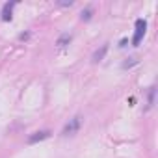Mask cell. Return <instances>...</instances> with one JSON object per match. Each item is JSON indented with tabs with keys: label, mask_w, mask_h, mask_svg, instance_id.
Returning <instances> with one entry per match:
<instances>
[{
	"label": "cell",
	"mask_w": 158,
	"mask_h": 158,
	"mask_svg": "<svg viewBox=\"0 0 158 158\" xmlns=\"http://www.w3.org/2000/svg\"><path fill=\"white\" fill-rule=\"evenodd\" d=\"M91 15H93V8H86V10L82 11L80 19H82V21H89V19H91Z\"/></svg>",
	"instance_id": "obj_7"
},
{
	"label": "cell",
	"mask_w": 158,
	"mask_h": 158,
	"mask_svg": "<svg viewBox=\"0 0 158 158\" xmlns=\"http://www.w3.org/2000/svg\"><path fill=\"white\" fill-rule=\"evenodd\" d=\"M106 52H108V43H106V45H102L101 48H97V50L93 52V61H95V63L102 61V60H104V56H106Z\"/></svg>",
	"instance_id": "obj_5"
},
{
	"label": "cell",
	"mask_w": 158,
	"mask_h": 158,
	"mask_svg": "<svg viewBox=\"0 0 158 158\" xmlns=\"http://www.w3.org/2000/svg\"><path fill=\"white\" fill-rule=\"evenodd\" d=\"M50 136V132L48 130H39V132H34L30 138H28V143H37V141H43V139H47Z\"/></svg>",
	"instance_id": "obj_3"
},
{
	"label": "cell",
	"mask_w": 158,
	"mask_h": 158,
	"mask_svg": "<svg viewBox=\"0 0 158 158\" xmlns=\"http://www.w3.org/2000/svg\"><path fill=\"white\" fill-rule=\"evenodd\" d=\"M154 93H156V89H154V88H151V89H149V108L154 104Z\"/></svg>",
	"instance_id": "obj_8"
},
{
	"label": "cell",
	"mask_w": 158,
	"mask_h": 158,
	"mask_svg": "<svg viewBox=\"0 0 158 158\" xmlns=\"http://www.w3.org/2000/svg\"><path fill=\"white\" fill-rule=\"evenodd\" d=\"M15 6H17V2L4 4V8H2V21H11V13H13V8Z\"/></svg>",
	"instance_id": "obj_4"
},
{
	"label": "cell",
	"mask_w": 158,
	"mask_h": 158,
	"mask_svg": "<svg viewBox=\"0 0 158 158\" xmlns=\"http://www.w3.org/2000/svg\"><path fill=\"white\" fill-rule=\"evenodd\" d=\"M71 39H73V35H71L69 32H65V34H61V35L58 37V41H56V45H58L60 48H63V47H67V45L71 43Z\"/></svg>",
	"instance_id": "obj_6"
},
{
	"label": "cell",
	"mask_w": 158,
	"mask_h": 158,
	"mask_svg": "<svg viewBox=\"0 0 158 158\" xmlns=\"http://www.w3.org/2000/svg\"><path fill=\"white\" fill-rule=\"evenodd\" d=\"M80 127H82V117H80V115H74V117H71L69 123L63 127L61 134H63V136H73V134H76L78 130H80Z\"/></svg>",
	"instance_id": "obj_2"
},
{
	"label": "cell",
	"mask_w": 158,
	"mask_h": 158,
	"mask_svg": "<svg viewBox=\"0 0 158 158\" xmlns=\"http://www.w3.org/2000/svg\"><path fill=\"white\" fill-rule=\"evenodd\" d=\"M28 37H30V34H28V32H26V34H21V39H28Z\"/></svg>",
	"instance_id": "obj_9"
},
{
	"label": "cell",
	"mask_w": 158,
	"mask_h": 158,
	"mask_svg": "<svg viewBox=\"0 0 158 158\" xmlns=\"http://www.w3.org/2000/svg\"><path fill=\"white\" fill-rule=\"evenodd\" d=\"M145 32H147V21H145V19H138V21H136V24H134L132 47H138V45L141 43V39H143V35H145Z\"/></svg>",
	"instance_id": "obj_1"
}]
</instances>
